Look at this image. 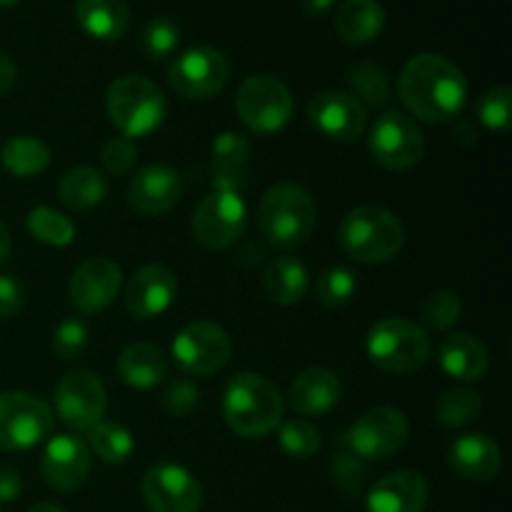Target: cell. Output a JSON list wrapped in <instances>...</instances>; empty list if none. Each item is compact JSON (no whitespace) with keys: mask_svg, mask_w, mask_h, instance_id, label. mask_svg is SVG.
Segmentation results:
<instances>
[{"mask_svg":"<svg viewBox=\"0 0 512 512\" xmlns=\"http://www.w3.org/2000/svg\"><path fill=\"white\" fill-rule=\"evenodd\" d=\"M230 80V63L220 50L210 45H195L173 60L168 68V83L180 98L208 100L218 95Z\"/></svg>","mask_w":512,"mask_h":512,"instance_id":"cell-11","label":"cell"},{"mask_svg":"<svg viewBox=\"0 0 512 512\" xmlns=\"http://www.w3.org/2000/svg\"><path fill=\"white\" fill-rule=\"evenodd\" d=\"M368 355L388 373H413L430 358L428 330L405 318H385L368 333Z\"/></svg>","mask_w":512,"mask_h":512,"instance_id":"cell-6","label":"cell"},{"mask_svg":"<svg viewBox=\"0 0 512 512\" xmlns=\"http://www.w3.org/2000/svg\"><path fill=\"white\" fill-rule=\"evenodd\" d=\"M88 448L98 455L103 463L120 465L133 455L135 440L133 433L128 428H123L120 423H108V420H100L93 428L88 430Z\"/></svg>","mask_w":512,"mask_h":512,"instance_id":"cell-32","label":"cell"},{"mask_svg":"<svg viewBox=\"0 0 512 512\" xmlns=\"http://www.w3.org/2000/svg\"><path fill=\"white\" fill-rule=\"evenodd\" d=\"M400 98L425 123H453L468 103V80L453 60L423 53L405 63L398 78Z\"/></svg>","mask_w":512,"mask_h":512,"instance_id":"cell-1","label":"cell"},{"mask_svg":"<svg viewBox=\"0 0 512 512\" xmlns=\"http://www.w3.org/2000/svg\"><path fill=\"white\" fill-rule=\"evenodd\" d=\"M180 195H183V180L178 170L168 165H148L138 170L128 183V205L145 218L168 213Z\"/></svg>","mask_w":512,"mask_h":512,"instance_id":"cell-20","label":"cell"},{"mask_svg":"<svg viewBox=\"0 0 512 512\" xmlns=\"http://www.w3.org/2000/svg\"><path fill=\"white\" fill-rule=\"evenodd\" d=\"M28 512H65L60 505H53V503H40V505H33Z\"/></svg>","mask_w":512,"mask_h":512,"instance_id":"cell-51","label":"cell"},{"mask_svg":"<svg viewBox=\"0 0 512 512\" xmlns=\"http://www.w3.org/2000/svg\"><path fill=\"white\" fill-rule=\"evenodd\" d=\"M168 358L158 345L133 343L120 353L118 375L135 390H150L168 378Z\"/></svg>","mask_w":512,"mask_h":512,"instance_id":"cell-27","label":"cell"},{"mask_svg":"<svg viewBox=\"0 0 512 512\" xmlns=\"http://www.w3.org/2000/svg\"><path fill=\"white\" fill-rule=\"evenodd\" d=\"M100 160H103L105 170L110 175H125L133 170L135 160H138V148L130 138L120 135V138H110L108 143L103 145V153H100Z\"/></svg>","mask_w":512,"mask_h":512,"instance_id":"cell-44","label":"cell"},{"mask_svg":"<svg viewBox=\"0 0 512 512\" xmlns=\"http://www.w3.org/2000/svg\"><path fill=\"white\" fill-rule=\"evenodd\" d=\"M263 238L275 248H298L315 230V203L305 188L280 183L263 195L258 205Z\"/></svg>","mask_w":512,"mask_h":512,"instance_id":"cell-4","label":"cell"},{"mask_svg":"<svg viewBox=\"0 0 512 512\" xmlns=\"http://www.w3.org/2000/svg\"><path fill=\"white\" fill-rule=\"evenodd\" d=\"M343 385L340 378L328 368H308L293 380L288 390L290 408L305 418L325 415L340 403Z\"/></svg>","mask_w":512,"mask_h":512,"instance_id":"cell-23","label":"cell"},{"mask_svg":"<svg viewBox=\"0 0 512 512\" xmlns=\"http://www.w3.org/2000/svg\"><path fill=\"white\" fill-rule=\"evenodd\" d=\"M175 290H178V283H175L173 270L165 265H145L135 270L133 278L125 283V310L138 320L158 318L173 305Z\"/></svg>","mask_w":512,"mask_h":512,"instance_id":"cell-19","label":"cell"},{"mask_svg":"<svg viewBox=\"0 0 512 512\" xmlns=\"http://www.w3.org/2000/svg\"><path fill=\"white\" fill-rule=\"evenodd\" d=\"M438 360L445 375L463 380V383L485 378L490 368L488 348L475 335L468 333H455L445 338L443 345H440Z\"/></svg>","mask_w":512,"mask_h":512,"instance_id":"cell-25","label":"cell"},{"mask_svg":"<svg viewBox=\"0 0 512 512\" xmlns=\"http://www.w3.org/2000/svg\"><path fill=\"white\" fill-rule=\"evenodd\" d=\"M410 438V423L400 410L380 405L360 415L340 438L345 450L360 460H385L398 453Z\"/></svg>","mask_w":512,"mask_h":512,"instance_id":"cell-8","label":"cell"},{"mask_svg":"<svg viewBox=\"0 0 512 512\" xmlns=\"http://www.w3.org/2000/svg\"><path fill=\"white\" fill-rule=\"evenodd\" d=\"M248 225V208L240 193H213L198 203L193 213V238L203 248L223 250L230 248L243 235Z\"/></svg>","mask_w":512,"mask_h":512,"instance_id":"cell-13","label":"cell"},{"mask_svg":"<svg viewBox=\"0 0 512 512\" xmlns=\"http://www.w3.org/2000/svg\"><path fill=\"white\" fill-rule=\"evenodd\" d=\"M480 410H483V400L475 390L455 388L440 395L438 405H435V415L438 423L445 428H465L473 420H478Z\"/></svg>","mask_w":512,"mask_h":512,"instance_id":"cell-34","label":"cell"},{"mask_svg":"<svg viewBox=\"0 0 512 512\" xmlns=\"http://www.w3.org/2000/svg\"><path fill=\"white\" fill-rule=\"evenodd\" d=\"M53 433V408L38 395L0 393V450L20 453Z\"/></svg>","mask_w":512,"mask_h":512,"instance_id":"cell-7","label":"cell"},{"mask_svg":"<svg viewBox=\"0 0 512 512\" xmlns=\"http://www.w3.org/2000/svg\"><path fill=\"white\" fill-rule=\"evenodd\" d=\"M50 153L48 145L43 140L33 138V135H15L8 143L3 145V168L8 170L15 178H33V175L43 173L50 165Z\"/></svg>","mask_w":512,"mask_h":512,"instance_id":"cell-30","label":"cell"},{"mask_svg":"<svg viewBox=\"0 0 512 512\" xmlns=\"http://www.w3.org/2000/svg\"><path fill=\"white\" fill-rule=\"evenodd\" d=\"M348 85L353 90V98L360 105L380 108L390 98V80L385 70L375 63H355L348 70Z\"/></svg>","mask_w":512,"mask_h":512,"instance_id":"cell-33","label":"cell"},{"mask_svg":"<svg viewBox=\"0 0 512 512\" xmlns=\"http://www.w3.org/2000/svg\"><path fill=\"white\" fill-rule=\"evenodd\" d=\"M20 490H23V480L15 468L0 465V503H13L18 500Z\"/></svg>","mask_w":512,"mask_h":512,"instance_id":"cell-46","label":"cell"},{"mask_svg":"<svg viewBox=\"0 0 512 512\" xmlns=\"http://www.w3.org/2000/svg\"><path fill=\"white\" fill-rule=\"evenodd\" d=\"M108 195V183L93 168H73L60 180V200L73 210H90Z\"/></svg>","mask_w":512,"mask_h":512,"instance_id":"cell-31","label":"cell"},{"mask_svg":"<svg viewBox=\"0 0 512 512\" xmlns=\"http://www.w3.org/2000/svg\"><path fill=\"white\" fill-rule=\"evenodd\" d=\"M448 463L450 470L458 475L460 480H470V483H490L498 478L500 465H503V455H500L498 443L483 433H468L460 435L453 445L448 448Z\"/></svg>","mask_w":512,"mask_h":512,"instance_id":"cell-21","label":"cell"},{"mask_svg":"<svg viewBox=\"0 0 512 512\" xmlns=\"http://www.w3.org/2000/svg\"><path fill=\"white\" fill-rule=\"evenodd\" d=\"M370 155L385 170H410L423 160L425 138L418 125L400 110H388L375 120L368 138Z\"/></svg>","mask_w":512,"mask_h":512,"instance_id":"cell-10","label":"cell"},{"mask_svg":"<svg viewBox=\"0 0 512 512\" xmlns=\"http://www.w3.org/2000/svg\"><path fill=\"white\" fill-rule=\"evenodd\" d=\"M420 318H423L425 328L430 330H448L463 318V303L450 290H435L433 295L425 298L420 305Z\"/></svg>","mask_w":512,"mask_h":512,"instance_id":"cell-38","label":"cell"},{"mask_svg":"<svg viewBox=\"0 0 512 512\" xmlns=\"http://www.w3.org/2000/svg\"><path fill=\"white\" fill-rule=\"evenodd\" d=\"M140 43H143V53L155 63H160V60H168L178 50L180 30L173 20L153 18L145 23Z\"/></svg>","mask_w":512,"mask_h":512,"instance_id":"cell-39","label":"cell"},{"mask_svg":"<svg viewBox=\"0 0 512 512\" xmlns=\"http://www.w3.org/2000/svg\"><path fill=\"white\" fill-rule=\"evenodd\" d=\"M340 248L358 263H388L403 250L405 230L398 215L383 205H360L343 218Z\"/></svg>","mask_w":512,"mask_h":512,"instance_id":"cell-3","label":"cell"},{"mask_svg":"<svg viewBox=\"0 0 512 512\" xmlns=\"http://www.w3.org/2000/svg\"><path fill=\"white\" fill-rule=\"evenodd\" d=\"M108 118L125 138H145L163 125L168 103L153 80L143 75H123L105 95Z\"/></svg>","mask_w":512,"mask_h":512,"instance_id":"cell-5","label":"cell"},{"mask_svg":"<svg viewBox=\"0 0 512 512\" xmlns=\"http://www.w3.org/2000/svg\"><path fill=\"white\" fill-rule=\"evenodd\" d=\"M120 288H123V275L118 265L108 258H90L75 268L68 293L78 310L100 313L115 303Z\"/></svg>","mask_w":512,"mask_h":512,"instance_id":"cell-18","label":"cell"},{"mask_svg":"<svg viewBox=\"0 0 512 512\" xmlns=\"http://www.w3.org/2000/svg\"><path fill=\"white\" fill-rule=\"evenodd\" d=\"M90 340L88 323L80 318H68L58 325L53 335V353L60 360H75L85 353Z\"/></svg>","mask_w":512,"mask_h":512,"instance_id":"cell-42","label":"cell"},{"mask_svg":"<svg viewBox=\"0 0 512 512\" xmlns=\"http://www.w3.org/2000/svg\"><path fill=\"white\" fill-rule=\"evenodd\" d=\"M90 463L93 458H90V448L83 438L58 435L45 443L40 470L50 488L58 493H73V490L83 488L88 480Z\"/></svg>","mask_w":512,"mask_h":512,"instance_id":"cell-17","label":"cell"},{"mask_svg":"<svg viewBox=\"0 0 512 512\" xmlns=\"http://www.w3.org/2000/svg\"><path fill=\"white\" fill-rule=\"evenodd\" d=\"M55 413L73 430H90L100 423L108 408L103 383L90 370H73L63 375L55 388Z\"/></svg>","mask_w":512,"mask_h":512,"instance_id":"cell-14","label":"cell"},{"mask_svg":"<svg viewBox=\"0 0 512 512\" xmlns=\"http://www.w3.org/2000/svg\"><path fill=\"white\" fill-rule=\"evenodd\" d=\"M280 390L258 373L233 375L223 393V418L240 438H265L283 423Z\"/></svg>","mask_w":512,"mask_h":512,"instance_id":"cell-2","label":"cell"},{"mask_svg":"<svg viewBox=\"0 0 512 512\" xmlns=\"http://www.w3.org/2000/svg\"><path fill=\"white\" fill-rule=\"evenodd\" d=\"M428 480L418 470H398L380 478L368 493V512H423Z\"/></svg>","mask_w":512,"mask_h":512,"instance_id":"cell-22","label":"cell"},{"mask_svg":"<svg viewBox=\"0 0 512 512\" xmlns=\"http://www.w3.org/2000/svg\"><path fill=\"white\" fill-rule=\"evenodd\" d=\"M385 28V10L378 0H345L335 13V30L350 45L373 43Z\"/></svg>","mask_w":512,"mask_h":512,"instance_id":"cell-28","label":"cell"},{"mask_svg":"<svg viewBox=\"0 0 512 512\" xmlns=\"http://www.w3.org/2000/svg\"><path fill=\"white\" fill-rule=\"evenodd\" d=\"M8 255H10V233L8 228H5L3 220H0V265L8 260Z\"/></svg>","mask_w":512,"mask_h":512,"instance_id":"cell-50","label":"cell"},{"mask_svg":"<svg viewBox=\"0 0 512 512\" xmlns=\"http://www.w3.org/2000/svg\"><path fill=\"white\" fill-rule=\"evenodd\" d=\"M143 498L150 512H198L203 488L190 470L165 463L145 473Z\"/></svg>","mask_w":512,"mask_h":512,"instance_id":"cell-15","label":"cell"},{"mask_svg":"<svg viewBox=\"0 0 512 512\" xmlns=\"http://www.w3.org/2000/svg\"><path fill=\"white\" fill-rule=\"evenodd\" d=\"M235 108L253 133H278L293 115V95L275 75H253L240 85Z\"/></svg>","mask_w":512,"mask_h":512,"instance_id":"cell-9","label":"cell"},{"mask_svg":"<svg viewBox=\"0 0 512 512\" xmlns=\"http://www.w3.org/2000/svg\"><path fill=\"white\" fill-rule=\"evenodd\" d=\"M75 20L95 40H120L130 28V8L125 0H78Z\"/></svg>","mask_w":512,"mask_h":512,"instance_id":"cell-26","label":"cell"},{"mask_svg":"<svg viewBox=\"0 0 512 512\" xmlns=\"http://www.w3.org/2000/svg\"><path fill=\"white\" fill-rule=\"evenodd\" d=\"M163 403L170 415H175V418H188V415H193L200 405L198 385L188 378L173 380V383L168 385V390H165Z\"/></svg>","mask_w":512,"mask_h":512,"instance_id":"cell-43","label":"cell"},{"mask_svg":"<svg viewBox=\"0 0 512 512\" xmlns=\"http://www.w3.org/2000/svg\"><path fill=\"white\" fill-rule=\"evenodd\" d=\"M15 80H18V65L13 63V58L8 53L0 50V95L8 93L15 85Z\"/></svg>","mask_w":512,"mask_h":512,"instance_id":"cell-47","label":"cell"},{"mask_svg":"<svg viewBox=\"0 0 512 512\" xmlns=\"http://www.w3.org/2000/svg\"><path fill=\"white\" fill-rule=\"evenodd\" d=\"M330 478H333V483L338 485L345 498H355V495H360L365 483L363 460L355 458L350 450H340L330 460Z\"/></svg>","mask_w":512,"mask_h":512,"instance_id":"cell-41","label":"cell"},{"mask_svg":"<svg viewBox=\"0 0 512 512\" xmlns=\"http://www.w3.org/2000/svg\"><path fill=\"white\" fill-rule=\"evenodd\" d=\"M28 230L33 233L35 240L53 248H65L75 240V225L65 218L63 213L53 208H33L28 213Z\"/></svg>","mask_w":512,"mask_h":512,"instance_id":"cell-35","label":"cell"},{"mask_svg":"<svg viewBox=\"0 0 512 512\" xmlns=\"http://www.w3.org/2000/svg\"><path fill=\"white\" fill-rule=\"evenodd\" d=\"M265 293L278 305H295L308 293V270L295 258H275L265 270Z\"/></svg>","mask_w":512,"mask_h":512,"instance_id":"cell-29","label":"cell"},{"mask_svg":"<svg viewBox=\"0 0 512 512\" xmlns=\"http://www.w3.org/2000/svg\"><path fill=\"white\" fill-rule=\"evenodd\" d=\"M210 158H213V190L240 193L250 158V140L243 133L225 130L210 145Z\"/></svg>","mask_w":512,"mask_h":512,"instance_id":"cell-24","label":"cell"},{"mask_svg":"<svg viewBox=\"0 0 512 512\" xmlns=\"http://www.w3.org/2000/svg\"><path fill=\"white\" fill-rule=\"evenodd\" d=\"M478 118L490 130H508L512 120V90L505 85L485 90L478 100Z\"/></svg>","mask_w":512,"mask_h":512,"instance_id":"cell-40","label":"cell"},{"mask_svg":"<svg viewBox=\"0 0 512 512\" xmlns=\"http://www.w3.org/2000/svg\"><path fill=\"white\" fill-rule=\"evenodd\" d=\"M355 290H358V280H355L353 270L335 265V268L323 270L315 280V298L325 305V308H343L353 300Z\"/></svg>","mask_w":512,"mask_h":512,"instance_id":"cell-36","label":"cell"},{"mask_svg":"<svg viewBox=\"0 0 512 512\" xmlns=\"http://www.w3.org/2000/svg\"><path fill=\"white\" fill-rule=\"evenodd\" d=\"M475 138H478V133H475L473 125L465 123V120L455 123V128H453V140H455V143L463 145V148H473Z\"/></svg>","mask_w":512,"mask_h":512,"instance_id":"cell-48","label":"cell"},{"mask_svg":"<svg viewBox=\"0 0 512 512\" xmlns=\"http://www.w3.org/2000/svg\"><path fill=\"white\" fill-rule=\"evenodd\" d=\"M25 288L15 275H0V318H13L23 310Z\"/></svg>","mask_w":512,"mask_h":512,"instance_id":"cell-45","label":"cell"},{"mask_svg":"<svg viewBox=\"0 0 512 512\" xmlns=\"http://www.w3.org/2000/svg\"><path fill=\"white\" fill-rule=\"evenodd\" d=\"M233 355V340L220 325L208 320L188 323L173 340V358L180 370L193 378H205L228 365Z\"/></svg>","mask_w":512,"mask_h":512,"instance_id":"cell-12","label":"cell"},{"mask_svg":"<svg viewBox=\"0 0 512 512\" xmlns=\"http://www.w3.org/2000/svg\"><path fill=\"white\" fill-rule=\"evenodd\" d=\"M303 3V10L308 15H323L333 8L335 0H300Z\"/></svg>","mask_w":512,"mask_h":512,"instance_id":"cell-49","label":"cell"},{"mask_svg":"<svg viewBox=\"0 0 512 512\" xmlns=\"http://www.w3.org/2000/svg\"><path fill=\"white\" fill-rule=\"evenodd\" d=\"M308 118L320 135L335 143H355L365 133L368 110L348 93L325 90L308 103Z\"/></svg>","mask_w":512,"mask_h":512,"instance_id":"cell-16","label":"cell"},{"mask_svg":"<svg viewBox=\"0 0 512 512\" xmlns=\"http://www.w3.org/2000/svg\"><path fill=\"white\" fill-rule=\"evenodd\" d=\"M20 0H0V8H13V5H18Z\"/></svg>","mask_w":512,"mask_h":512,"instance_id":"cell-52","label":"cell"},{"mask_svg":"<svg viewBox=\"0 0 512 512\" xmlns=\"http://www.w3.org/2000/svg\"><path fill=\"white\" fill-rule=\"evenodd\" d=\"M278 440L283 453L298 460L313 458L320 450V433L308 420H288V423H283Z\"/></svg>","mask_w":512,"mask_h":512,"instance_id":"cell-37","label":"cell"}]
</instances>
